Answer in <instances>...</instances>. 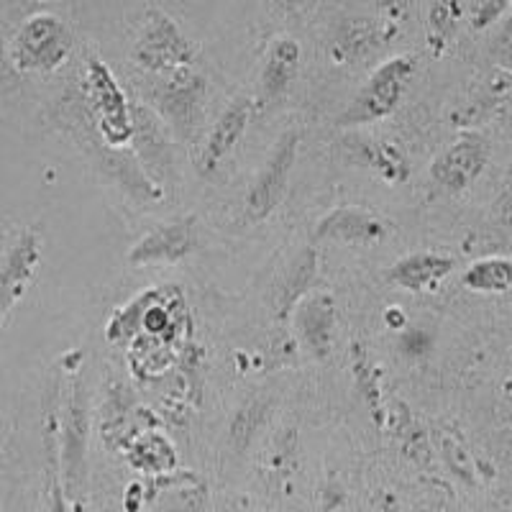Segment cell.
Segmentation results:
<instances>
[{"instance_id":"6da1fadb","label":"cell","mask_w":512,"mask_h":512,"mask_svg":"<svg viewBox=\"0 0 512 512\" xmlns=\"http://www.w3.org/2000/svg\"><path fill=\"white\" fill-rule=\"evenodd\" d=\"M131 57L144 72L164 77L169 72L195 64L198 52L175 18L164 13L162 8L152 6L146 8L144 18H141Z\"/></svg>"},{"instance_id":"7a4b0ae2","label":"cell","mask_w":512,"mask_h":512,"mask_svg":"<svg viewBox=\"0 0 512 512\" xmlns=\"http://www.w3.org/2000/svg\"><path fill=\"white\" fill-rule=\"evenodd\" d=\"M85 100L95 116L98 136L108 149H123L134 139V113L111 67L100 57L85 64Z\"/></svg>"},{"instance_id":"3957f363","label":"cell","mask_w":512,"mask_h":512,"mask_svg":"<svg viewBox=\"0 0 512 512\" xmlns=\"http://www.w3.org/2000/svg\"><path fill=\"white\" fill-rule=\"evenodd\" d=\"M205 100H208V82L195 64L159 77L157 88H154L157 116L169 128V134L180 141H190L198 134L200 123H203Z\"/></svg>"},{"instance_id":"277c9868","label":"cell","mask_w":512,"mask_h":512,"mask_svg":"<svg viewBox=\"0 0 512 512\" xmlns=\"http://www.w3.org/2000/svg\"><path fill=\"white\" fill-rule=\"evenodd\" d=\"M415 72L413 57H392L384 64H379L377 70L369 75L364 82V88L356 93L341 116H338V126L341 128H359L372 126V123L384 121L387 116L397 111L400 100L405 98V90L410 85V77Z\"/></svg>"},{"instance_id":"5b68a950","label":"cell","mask_w":512,"mask_h":512,"mask_svg":"<svg viewBox=\"0 0 512 512\" xmlns=\"http://www.w3.org/2000/svg\"><path fill=\"white\" fill-rule=\"evenodd\" d=\"M75 49V34L54 13H34L21 24L11 44V59L21 72L59 70Z\"/></svg>"},{"instance_id":"8992f818","label":"cell","mask_w":512,"mask_h":512,"mask_svg":"<svg viewBox=\"0 0 512 512\" xmlns=\"http://www.w3.org/2000/svg\"><path fill=\"white\" fill-rule=\"evenodd\" d=\"M297 149H300V134L295 128L285 131L269 149L254 185L249 187V195H246V216L254 223L267 221L277 210V205L285 200L292 167L297 162Z\"/></svg>"},{"instance_id":"52a82bcc","label":"cell","mask_w":512,"mask_h":512,"mask_svg":"<svg viewBox=\"0 0 512 512\" xmlns=\"http://www.w3.org/2000/svg\"><path fill=\"white\" fill-rule=\"evenodd\" d=\"M62 448H59V461H62V477L67 489H80L85 482V469H88V443L90 425H93V408H90V392L82 382L75 379L70 390V400L62 410Z\"/></svg>"},{"instance_id":"ba28073f","label":"cell","mask_w":512,"mask_h":512,"mask_svg":"<svg viewBox=\"0 0 512 512\" xmlns=\"http://www.w3.org/2000/svg\"><path fill=\"white\" fill-rule=\"evenodd\" d=\"M198 246V218L182 216L175 221L159 223L157 228L141 236L128 249L131 267H152V264H177Z\"/></svg>"},{"instance_id":"9c48e42d","label":"cell","mask_w":512,"mask_h":512,"mask_svg":"<svg viewBox=\"0 0 512 512\" xmlns=\"http://www.w3.org/2000/svg\"><path fill=\"white\" fill-rule=\"evenodd\" d=\"M489 162V141L477 131L461 134L431 164V177L448 192H464L474 185Z\"/></svg>"},{"instance_id":"30bf717a","label":"cell","mask_w":512,"mask_h":512,"mask_svg":"<svg viewBox=\"0 0 512 512\" xmlns=\"http://www.w3.org/2000/svg\"><path fill=\"white\" fill-rule=\"evenodd\" d=\"M41 249H44L41 233L36 228H29L18 236L13 249L0 262V326L6 323L11 310L36 280L41 254H44Z\"/></svg>"},{"instance_id":"8fae6325","label":"cell","mask_w":512,"mask_h":512,"mask_svg":"<svg viewBox=\"0 0 512 512\" xmlns=\"http://www.w3.org/2000/svg\"><path fill=\"white\" fill-rule=\"evenodd\" d=\"M131 113H134V139L131 141L136 146V159L146 175L162 187L164 180L175 175V149L169 141V128L146 105H131Z\"/></svg>"},{"instance_id":"7c38bea8","label":"cell","mask_w":512,"mask_h":512,"mask_svg":"<svg viewBox=\"0 0 512 512\" xmlns=\"http://www.w3.org/2000/svg\"><path fill=\"white\" fill-rule=\"evenodd\" d=\"M297 336L310 356L326 359L333 346L336 331V303L328 292H310L292 310Z\"/></svg>"},{"instance_id":"4fadbf2b","label":"cell","mask_w":512,"mask_h":512,"mask_svg":"<svg viewBox=\"0 0 512 512\" xmlns=\"http://www.w3.org/2000/svg\"><path fill=\"white\" fill-rule=\"evenodd\" d=\"M313 236L318 241H338V244H374L387 236V221L367 208L344 205L320 218Z\"/></svg>"},{"instance_id":"5bb4252c","label":"cell","mask_w":512,"mask_h":512,"mask_svg":"<svg viewBox=\"0 0 512 512\" xmlns=\"http://www.w3.org/2000/svg\"><path fill=\"white\" fill-rule=\"evenodd\" d=\"M251 111H254V103L249 98H233L231 103L223 108V113L218 116L216 126L210 128L208 139H205L203 154H200V169L203 175H213L223 162L233 154L236 144L244 139L246 126L251 121Z\"/></svg>"},{"instance_id":"9a60e30c","label":"cell","mask_w":512,"mask_h":512,"mask_svg":"<svg viewBox=\"0 0 512 512\" xmlns=\"http://www.w3.org/2000/svg\"><path fill=\"white\" fill-rule=\"evenodd\" d=\"M344 146V154L354 167H364L374 175H379L382 180L392 182H405L410 177L408 159L405 154L397 149V146L387 144V141L372 139V136H361V134H349L341 141Z\"/></svg>"},{"instance_id":"2e32d148","label":"cell","mask_w":512,"mask_h":512,"mask_svg":"<svg viewBox=\"0 0 512 512\" xmlns=\"http://www.w3.org/2000/svg\"><path fill=\"white\" fill-rule=\"evenodd\" d=\"M303 62V49L292 36H277L267 47L259 75V90L267 103H277L290 93L292 82L297 80Z\"/></svg>"},{"instance_id":"e0dca14e","label":"cell","mask_w":512,"mask_h":512,"mask_svg":"<svg viewBox=\"0 0 512 512\" xmlns=\"http://www.w3.org/2000/svg\"><path fill=\"white\" fill-rule=\"evenodd\" d=\"M456 262L446 254H436V251H415V254L402 256L400 262H395L387 272L390 282L408 292H425L433 290L441 280H446L448 274L454 272Z\"/></svg>"},{"instance_id":"ac0fdd59","label":"cell","mask_w":512,"mask_h":512,"mask_svg":"<svg viewBox=\"0 0 512 512\" xmlns=\"http://www.w3.org/2000/svg\"><path fill=\"white\" fill-rule=\"evenodd\" d=\"M315 272H318V254H315L313 249H303L290 264H287L285 272H282L280 280H277V287H274V310H277V318L292 315L297 303H300L305 295H310V287H313L315 282Z\"/></svg>"},{"instance_id":"d6986e66","label":"cell","mask_w":512,"mask_h":512,"mask_svg":"<svg viewBox=\"0 0 512 512\" xmlns=\"http://www.w3.org/2000/svg\"><path fill=\"white\" fill-rule=\"evenodd\" d=\"M466 290L479 295H502L512 290V259L510 256H484L469 264L461 277Z\"/></svg>"},{"instance_id":"ffe728a7","label":"cell","mask_w":512,"mask_h":512,"mask_svg":"<svg viewBox=\"0 0 512 512\" xmlns=\"http://www.w3.org/2000/svg\"><path fill=\"white\" fill-rule=\"evenodd\" d=\"M128 459L136 469L146 474L172 472L177 464L175 448L162 433H141V436H136L131 441V448H128Z\"/></svg>"},{"instance_id":"44dd1931","label":"cell","mask_w":512,"mask_h":512,"mask_svg":"<svg viewBox=\"0 0 512 512\" xmlns=\"http://www.w3.org/2000/svg\"><path fill=\"white\" fill-rule=\"evenodd\" d=\"M382 31L377 29V24L367 21V18H356V21H346L341 29H338L336 39H333V57L336 59H359L367 52H372L374 44L379 41Z\"/></svg>"},{"instance_id":"7402d4cb","label":"cell","mask_w":512,"mask_h":512,"mask_svg":"<svg viewBox=\"0 0 512 512\" xmlns=\"http://www.w3.org/2000/svg\"><path fill=\"white\" fill-rule=\"evenodd\" d=\"M267 413H269L267 402L254 400L233 415L231 428H228V441H231L233 451H246V448H249V443L254 441V436L259 433L264 420H267Z\"/></svg>"},{"instance_id":"603a6c76","label":"cell","mask_w":512,"mask_h":512,"mask_svg":"<svg viewBox=\"0 0 512 512\" xmlns=\"http://www.w3.org/2000/svg\"><path fill=\"white\" fill-rule=\"evenodd\" d=\"M459 16V0H438L436 6L431 8V21H428V24H431V41L438 49L446 44L448 36L454 34Z\"/></svg>"},{"instance_id":"cb8c5ba5","label":"cell","mask_w":512,"mask_h":512,"mask_svg":"<svg viewBox=\"0 0 512 512\" xmlns=\"http://www.w3.org/2000/svg\"><path fill=\"white\" fill-rule=\"evenodd\" d=\"M443 459L456 477L464 479V482H474L472 456L466 454V448L454 436H443Z\"/></svg>"},{"instance_id":"d4e9b609","label":"cell","mask_w":512,"mask_h":512,"mask_svg":"<svg viewBox=\"0 0 512 512\" xmlns=\"http://www.w3.org/2000/svg\"><path fill=\"white\" fill-rule=\"evenodd\" d=\"M507 6H510V0H487L474 16V29H487L489 24H495L497 18L507 11Z\"/></svg>"},{"instance_id":"484cf974","label":"cell","mask_w":512,"mask_h":512,"mask_svg":"<svg viewBox=\"0 0 512 512\" xmlns=\"http://www.w3.org/2000/svg\"><path fill=\"white\" fill-rule=\"evenodd\" d=\"M52 512H70L67 507V497H64V489L59 484V479H54V487H52Z\"/></svg>"},{"instance_id":"4316f807","label":"cell","mask_w":512,"mask_h":512,"mask_svg":"<svg viewBox=\"0 0 512 512\" xmlns=\"http://www.w3.org/2000/svg\"><path fill=\"white\" fill-rule=\"evenodd\" d=\"M405 3H408V0H384V8H390L392 13H402Z\"/></svg>"},{"instance_id":"83f0119b","label":"cell","mask_w":512,"mask_h":512,"mask_svg":"<svg viewBox=\"0 0 512 512\" xmlns=\"http://www.w3.org/2000/svg\"><path fill=\"white\" fill-rule=\"evenodd\" d=\"M510 364H512V356H510Z\"/></svg>"}]
</instances>
